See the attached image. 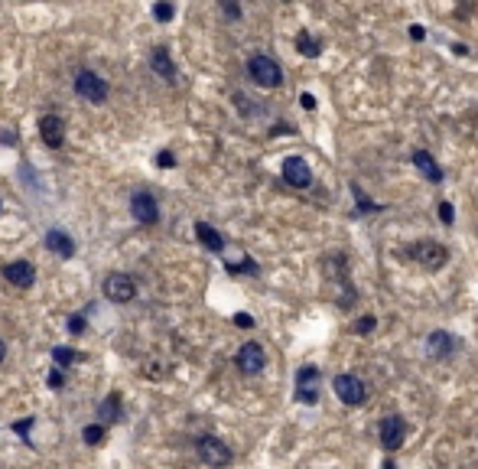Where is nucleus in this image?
Listing matches in <instances>:
<instances>
[{"label": "nucleus", "instance_id": "obj_31", "mask_svg": "<svg viewBox=\"0 0 478 469\" xmlns=\"http://www.w3.org/2000/svg\"><path fill=\"white\" fill-rule=\"evenodd\" d=\"M300 104L306 108V111H316V98H312L310 92H302V95H300Z\"/></svg>", "mask_w": 478, "mask_h": 469}, {"label": "nucleus", "instance_id": "obj_34", "mask_svg": "<svg viewBox=\"0 0 478 469\" xmlns=\"http://www.w3.org/2000/svg\"><path fill=\"white\" fill-rule=\"evenodd\" d=\"M427 36V30L423 26H410V39H423Z\"/></svg>", "mask_w": 478, "mask_h": 469}, {"label": "nucleus", "instance_id": "obj_10", "mask_svg": "<svg viewBox=\"0 0 478 469\" xmlns=\"http://www.w3.org/2000/svg\"><path fill=\"white\" fill-rule=\"evenodd\" d=\"M403 437H407V424H403L400 414H387L381 420V446L384 450H397L403 444Z\"/></svg>", "mask_w": 478, "mask_h": 469}, {"label": "nucleus", "instance_id": "obj_21", "mask_svg": "<svg viewBox=\"0 0 478 469\" xmlns=\"http://www.w3.org/2000/svg\"><path fill=\"white\" fill-rule=\"evenodd\" d=\"M52 362L66 368V365H72V362H82V352L68 349V346H59V349H52Z\"/></svg>", "mask_w": 478, "mask_h": 469}, {"label": "nucleus", "instance_id": "obj_26", "mask_svg": "<svg viewBox=\"0 0 478 469\" xmlns=\"http://www.w3.org/2000/svg\"><path fill=\"white\" fill-rule=\"evenodd\" d=\"M374 326H378V319H374V316H361L358 323H355V333H371Z\"/></svg>", "mask_w": 478, "mask_h": 469}, {"label": "nucleus", "instance_id": "obj_33", "mask_svg": "<svg viewBox=\"0 0 478 469\" xmlns=\"http://www.w3.org/2000/svg\"><path fill=\"white\" fill-rule=\"evenodd\" d=\"M68 329H72V333H82V329H85V319H82V316H72V319H68Z\"/></svg>", "mask_w": 478, "mask_h": 469}, {"label": "nucleus", "instance_id": "obj_27", "mask_svg": "<svg viewBox=\"0 0 478 469\" xmlns=\"http://www.w3.org/2000/svg\"><path fill=\"white\" fill-rule=\"evenodd\" d=\"M157 163L163 166V170H173V166H176V157L169 154V150H159V154H157Z\"/></svg>", "mask_w": 478, "mask_h": 469}, {"label": "nucleus", "instance_id": "obj_1", "mask_svg": "<svg viewBox=\"0 0 478 469\" xmlns=\"http://www.w3.org/2000/svg\"><path fill=\"white\" fill-rule=\"evenodd\" d=\"M247 75H251L260 88H277L280 82H283V68H280L277 59H270V56H251Z\"/></svg>", "mask_w": 478, "mask_h": 469}, {"label": "nucleus", "instance_id": "obj_5", "mask_svg": "<svg viewBox=\"0 0 478 469\" xmlns=\"http://www.w3.org/2000/svg\"><path fill=\"white\" fill-rule=\"evenodd\" d=\"M195 450H199L202 463H209V466H228L231 463V450H228V444H221L219 437H199Z\"/></svg>", "mask_w": 478, "mask_h": 469}, {"label": "nucleus", "instance_id": "obj_9", "mask_svg": "<svg viewBox=\"0 0 478 469\" xmlns=\"http://www.w3.org/2000/svg\"><path fill=\"white\" fill-rule=\"evenodd\" d=\"M238 368H241L244 375H257L260 368L267 365V352L260 349L257 342H244L241 349H238Z\"/></svg>", "mask_w": 478, "mask_h": 469}, {"label": "nucleus", "instance_id": "obj_6", "mask_svg": "<svg viewBox=\"0 0 478 469\" xmlns=\"http://www.w3.org/2000/svg\"><path fill=\"white\" fill-rule=\"evenodd\" d=\"M319 368L316 365H302L296 372V398L302 404H316L319 401Z\"/></svg>", "mask_w": 478, "mask_h": 469}, {"label": "nucleus", "instance_id": "obj_28", "mask_svg": "<svg viewBox=\"0 0 478 469\" xmlns=\"http://www.w3.org/2000/svg\"><path fill=\"white\" fill-rule=\"evenodd\" d=\"M231 274H257V264L254 261H244V264H228Z\"/></svg>", "mask_w": 478, "mask_h": 469}, {"label": "nucleus", "instance_id": "obj_20", "mask_svg": "<svg viewBox=\"0 0 478 469\" xmlns=\"http://www.w3.org/2000/svg\"><path fill=\"white\" fill-rule=\"evenodd\" d=\"M296 49H300L302 56H310V59H316L319 52H322V43H316V39H312V36L306 33V30H302V33L296 36Z\"/></svg>", "mask_w": 478, "mask_h": 469}, {"label": "nucleus", "instance_id": "obj_29", "mask_svg": "<svg viewBox=\"0 0 478 469\" xmlns=\"http://www.w3.org/2000/svg\"><path fill=\"white\" fill-rule=\"evenodd\" d=\"M46 382H49V388H62V384H66V378H62L59 368H52L49 375H46Z\"/></svg>", "mask_w": 478, "mask_h": 469}, {"label": "nucleus", "instance_id": "obj_32", "mask_svg": "<svg viewBox=\"0 0 478 469\" xmlns=\"http://www.w3.org/2000/svg\"><path fill=\"white\" fill-rule=\"evenodd\" d=\"M235 326H241V329H251V326H254V319H251V316H247V313H238V316H235Z\"/></svg>", "mask_w": 478, "mask_h": 469}, {"label": "nucleus", "instance_id": "obj_2", "mask_svg": "<svg viewBox=\"0 0 478 469\" xmlns=\"http://www.w3.org/2000/svg\"><path fill=\"white\" fill-rule=\"evenodd\" d=\"M108 82L98 75V72H92V68H82L75 75V95L78 98H85V102L92 104H104L108 102Z\"/></svg>", "mask_w": 478, "mask_h": 469}, {"label": "nucleus", "instance_id": "obj_15", "mask_svg": "<svg viewBox=\"0 0 478 469\" xmlns=\"http://www.w3.org/2000/svg\"><path fill=\"white\" fill-rule=\"evenodd\" d=\"M46 248H49L52 255H59V257H72V255H75V241H72V235H66L62 229H49V231H46Z\"/></svg>", "mask_w": 478, "mask_h": 469}, {"label": "nucleus", "instance_id": "obj_23", "mask_svg": "<svg viewBox=\"0 0 478 469\" xmlns=\"http://www.w3.org/2000/svg\"><path fill=\"white\" fill-rule=\"evenodd\" d=\"M352 196H355V202H358V212H378V205L364 196V189H361L358 183H352Z\"/></svg>", "mask_w": 478, "mask_h": 469}, {"label": "nucleus", "instance_id": "obj_17", "mask_svg": "<svg viewBox=\"0 0 478 469\" xmlns=\"http://www.w3.org/2000/svg\"><path fill=\"white\" fill-rule=\"evenodd\" d=\"M413 166H417V170L423 173L429 183H443V170H439V163L433 160L427 150H417V154H413Z\"/></svg>", "mask_w": 478, "mask_h": 469}, {"label": "nucleus", "instance_id": "obj_14", "mask_svg": "<svg viewBox=\"0 0 478 469\" xmlns=\"http://www.w3.org/2000/svg\"><path fill=\"white\" fill-rule=\"evenodd\" d=\"M427 349L433 358H449L455 355V349H459V339H455L453 333H443V329H436V333L427 339Z\"/></svg>", "mask_w": 478, "mask_h": 469}, {"label": "nucleus", "instance_id": "obj_30", "mask_svg": "<svg viewBox=\"0 0 478 469\" xmlns=\"http://www.w3.org/2000/svg\"><path fill=\"white\" fill-rule=\"evenodd\" d=\"M221 10H225V13H228V17H231V20H238V17H241V10H238V4H235V0H221Z\"/></svg>", "mask_w": 478, "mask_h": 469}, {"label": "nucleus", "instance_id": "obj_16", "mask_svg": "<svg viewBox=\"0 0 478 469\" xmlns=\"http://www.w3.org/2000/svg\"><path fill=\"white\" fill-rule=\"evenodd\" d=\"M150 68L157 75L166 78V82H176V62L169 59V52L163 49V46H157V49L150 52Z\"/></svg>", "mask_w": 478, "mask_h": 469}, {"label": "nucleus", "instance_id": "obj_12", "mask_svg": "<svg viewBox=\"0 0 478 469\" xmlns=\"http://www.w3.org/2000/svg\"><path fill=\"white\" fill-rule=\"evenodd\" d=\"M283 179L290 183V186H296V189H306L312 183L310 163L302 160V157H286L283 160Z\"/></svg>", "mask_w": 478, "mask_h": 469}, {"label": "nucleus", "instance_id": "obj_25", "mask_svg": "<svg viewBox=\"0 0 478 469\" xmlns=\"http://www.w3.org/2000/svg\"><path fill=\"white\" fill-rule=\"evenodd\" d=\"M439 222H443V225H453V222H455V209H453L449 202L439 205Z\"/></svg>", "mask_w": 478, "mask_h": 469}, {"label": "nucleus", "instance_id": "obj_8", "mask_svg": "<svg viewBox=\"0 0 478 469\" xmlns=\"http://www.w3.org/2000/svg\"><path fill=\"white\" fill-rule=\"evenodd\" d=\"M410 255L417 257L423 267H429V271H439V267L449 261V251H446L443 245H436V241H423V245H413Z\"/></svg>", "mask_w": 478, "mask_h": 469}, {"label": "nucleus", "instance_id": "obj_18", "mask_svg": "<svg viewBox=\"0 0 478 469\" xmlns=\"http://www.w3.org/2000/svg\"><path fill=\"white\" fill-rule=\"evenodd\" d=\"M195 238H199L202 245L209 248V251H215V255H219L221 248H225V238H221L219 229H212L209 222H195Z\"/></svg>", "mask_w": 478, "mask_h": 469}, {"label": "nucleus", "instance_id": "obj_35", "mask_svg": "<svg viewBox=\"0 0 478 469\" xmlns=\"http://www.w3.org/2000/svg\"><path fill=\"white\" fill-rule=\"evenodd\" d=\"M7 358V346H4V339H0V362Z\"/></svg>", "mask_w": 478, "mask_h": 469}, {"label": "nucleus", "instance_id": "obj_22", "mask_svg": "<svg viewBox=\"0 0 478 469\" xmlns=\"http://www.w3.org/2000/svg\"><path fill=\"white\" fill-rule=\"evenodd\" d=\"M82 440L88 446H101V444H104V427H101V424H88L82 430Z\"/></svg>", "mask_w": 478, "mask_h": 469}, {"label": "nucleus", "instance_id": "obj_13", "mask_svg": "<svg viewBox=\"0 0 478 469\" xmlns=\"http://www.w3.org/2000/svg\"><path fill=\"white\" fill-rule=\"evenodd\" d=\"M4 281L20 287V291H26V287L36 284V267L30 264V261H10V264L4 267Z\"/></svg>", "mask_w": 478, "mask_h": 469}, {"label": "nucleus", "instance_id": "obj_24", "mask_svg": "<svg viewBox=\"0 0 478 469\" xmlns=\"http://www.w3.org/2000/svg\"><path fill=\"white\" fill-rule=\"evenodd\" d=\"M153 17H157L159 23H169V20L176 17V7H173V4H169V0H159L157 7H153Z\"/></svg>", "mask_w": 478, "mask_h": 469}, {"label": "nucleus", "instance_id": "obj_19", "mask_svg": "<svg viewBox=\"0 0 478 469\" xmlns=\"http://www.w3.org/2000/svg\"><path fill=\"white\" fill-rule=\"evenodd\" d=\"M98 418H104L108 424H114V420L124 418V414H121V398H118V391H111L108 398L98 404Z\"/></svg>", "mask_w": 478, "mask_h": 469}, {"label": "nucleus", "instance_id": "obj_7", "mask_svg": "<svg viewBox=\"0 0 478 469\" xmlns=\"http://www.w3.org/2000/svg\"><path fill=\"white\" fill-rule=\"evenodd\" d=\"M130 212H134V219L140 225H157L159 205H157V199H153L147 189H137L134 196H130Z\"/></svg>", "mask_w": 478, "mask_h": 469}, {"label": "nucleus", "instance_id": "obj_11", "mask_svg": "<svg viewBox=\"0 0 478 469\" xmlns=\"http://www.w3.org/2000/svg\"><path fill=\"white\" fill-rule=\"evenodd\" d=\"M39 140L49 150H59L62 144H66V124H62L59 114H46V118L39 121Z\"/></svg>", "mask_w": 478, "mask_h": 469}, {"label": "nucleus", "instance_id": "obj_4", "mask_svg": "<svg viewBox=\"0 0 478 469\" xmlns=\"http://www.w3.org/2000/svg\"><path fill=\"white\" fill-rule=\"evenodd\" d=\"M332 388H336L338 401L348 404V408H358L361 401H364V382H361L358 375H336V382H332Z\"/></svg>", "mask_w": 478, "mask_h": 469}, {"label": "nucleus", "instance_id": "obj_3", "mask_svg": "<svg viewBox=\"0 0 478 469\" xmlns=\"http://www.w3.org/2000/svg\"><path fill=\"white\" fill-rule=\"evenodd\" d=\"M104 297L111 300V303H130V300L137 297V281L130 277V274H108L104 277Z\"/></svg>", "mask_w": 478, "mask_h": 469}]
</instances>
